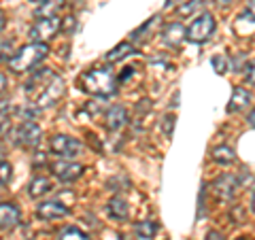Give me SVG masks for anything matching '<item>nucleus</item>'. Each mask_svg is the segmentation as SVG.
Here are the masks:
<instances>
[{
	"label": "nucleus",
	"instance_id": "obj_1",
	"mask_svg": "<svg viewBox=\"0 0 255 240\" xmlns=\"http://www.w3.org/2000/svg\"><path fill=\"white\" fill-rule=\"evenodd\" d=\"M81 87H83V92H87V94L105 98V96L115 94L117 79L109 68H92L81 77Z\"/></svg>",
	"mask_w": 255,
	"mask_h": 240
},
{
	"label": "nucleus",
	"instance_id": "obj_2",
	"mask_svg": "<svg viewBox=\"0 0 255 240\" xmlns=\"http://www.w3.org/2000/svg\"><path fill=\"white\" fill-rule=\"evenodd\" d=\"M49 47L47 43H30L26 47H21L17 53H13L9 58V68L13 73H28L30 68H34L38 62L47 58Z\"/></svg>",
	"mask_w": 255,
	"mask_h": 240
},
{
	"label": "nucleus",
	"instance_id": "obj_3",
	"mask_svg": "<svg viewBox=\"0 0 255 240\" xmlns=\"http://www.w3.org/2000/svg\"><path fill=\"white\" fill-rule=\"evenodd\" d=\"M217 30V21L211 13H202L189 23L187 28V41L191 43H206Z\"/></svg>",
	"mask_w": 255,
	"mask_h": 240
},
{
	"label": "nucleus",
	"instance_id": "obj_4",
	"mask_svg": "<svg viewBox=\"0 0 255 240\" xmlns=\"http://www.w3.org/2000/svg\"><path fill=\"white\" fill-rule=\"evenodd\" d=\"M62 30V19L55 15V17H45V19H38L34 26L30 28V38L34 43H47L58 34Z\"/></svg>",
	"mask_w": 255,
	"mask_h": 240
},
{
	"label": "nucleus",
	"instance_id": "obj_5",
	"mask_svg": "<svg viewBox=\"0 0 255 240\" xmlns=\"http://www.w3.org/2000/svg\"><path fill=\"white\" fill-rule=\"evenodd\" d=\"M41 127H38V123L34 121H21L19 127L15 130V142H17L19 147H26V149H32L36 147L38 142H41Z\"/></svg>",
	"mask_w": 255,
	"mask_h": 240
},
{
	"label": "nucleus",
	"instance_id": "obj_6",
	"mask_svg": "<svg viewBox=\"0 0 255 240\" xmlns=\"http://www.w3.org/2000/svg\"><path fill=\"white\" fill-rule=\"evenodd\" d=\"M51 151L60 157H75V155H79V151H81V142L73 138V136L58 134L51 138Z\"/></svg>",
	"mask_w": 255,
	"mask_h": 240
},
{
	"label": "nucleus",
	"instance_id": "obj_7",
	"mask_svg": "<svg viewBox=\"0 0 255 240\" xmlns=\"http://www.w3.org/2000/svg\"><path fill=\"white\" fill-rule=\"evenodd\" d=\"M53 77H55V75L51 73L49 68L36 70V73H34V75H32V77L28 79V83L23 85V92H26L28 96H36V98H38V96L43 94V90H45V87L51 83V79H53Z\"/></svg>",
	"mask_w": 255,
	"mask_h": 240
},
{
	"label": "nucleus",
	"instance_id": "obj_8",
	"mask_svg": "<svg viewBox=\"0 0 255 240\" xmlns=\"http://www.w3.org/2000/svg\"><path fill=\"white\" fill-rule=\"evenodd\" d=\"M62 94H64V81L60 77H53L51 79V83L45 87L43 90V94L38 96V107H51V105H55V102H58L60 98H62Z\"/></svg>",
	"mask_w": 255,
	"mask_h": 240
},
{
	"label": "nucleus",
	"instance_id": "obj_9",
	"mask_svg": "<svg viewBox=\"0 0 255 240\" xmlns=\"http://www.w3.org/2000/svg\"><path fill=\"white\" fill-rule=\"evenodd\" d=\"M36 215L45 221H53V219H62L68 215V206H64L62 202H55V200H49V202L38 204Z\"/></svg>",
	"mask_w": 255,
	"mask_h": 240
},
{
	"label": "nucleus",
	"instance_id": "obj_10",
	"mask_svg": "<svg viewBox=\"0 0 255 240\" xmlns=\"http://www.w3.org/2000/svg\"><path fill=\"white\" fill-rule=\"evenodd\" d=\"M51 170H53V174L60 181H75V179L81 177L83 166L81 164H75V162H55L51 166Z\"/></svg>",
	"mask_w": 255,
	"mask_h": 240
},
{
	"label": "nucleus",
	"instance_id": "obj_11",
	"mask_svg": "<svg viewBox=\"0 0 255 240\" xmlns=\"http://www.w3.org/2000/svg\"><path fill=\"white\" fill-rule=\"evenodd\" d=\"M183 38H187V30L179 21H172L162 30V41L168 47H179L183 43Z\"/></svg>",
	"mask_w": 255,
	"mask_h": 240
},
{
	"label": "nucleus",
	"instance_id": "obj_12",
	"mask_svg": "<svg viewBox=\"0 0 255 240\" xmlns=\"http://www.w3.org/2000/svg\"><path fill=\"white\" fill-rule=\"evenodd\" d=\"M215 191H217V196L221 200H232L236 189H238V181L232 177V174H221V177L215 181Z\"/></svg>",
	"mask_w": 255,
	"mask_h": 240
},
{
	"label": "nucleus",
	"instance_id": "obj_13",
	"mask_svg": "<svg viewBox=\"0 0 255 240\" xmlns=\"http://www.w3.org/2000/svg\"><path fill=\"white\" fill-rule=\"evenodd\" d=\"M19 223V209L11 202L0 204V230H13Z\"/></svg>",
	"mask_w": 255,
	"mask_h": 240
},
{
	"label": "nucleus",
	"instance_id": "obj_14",
	"mask_svg": "<svg viewBox=\"0 0 255 240\" xmlns=\"http://www.w3.org/2000/svg\"><path fill=\"white\" fill-rule=\"evenodd\" d=\"M126 123H128V111H126V107H122V105L111 107L109 113H107V127H109V130L117 132V130H122Z\"/></svg>",
	"mask_w": 255,
	"mask_h": 240
},
{
	"label": "nucleus",
	"instance_id": "obj_15",
	"mask_svg": "<svg viewBox=\"0 0 255 240\" xmlns=\"http://www.w3.org/2000/svg\"><path fill=\"white\" fill-rule=\"evenodd\" d=\"M251 105V94L245 90V87H234L232 92V98H230V105H228V113H238Z\"/></svg>",
	"mask_w": 255,
	"mask_h": 240
},
{
	"label": "nucleus",
	"instance_id": "obj_16",
	"mask_svg": "<svg viewBox=\"0 0 255 240\" xmlns=\"http://www.w3.org/2000/svg\"><path fill=\"white\" fill-rule=\"evenodd\" d=\"M107 211H109V215L113 219H128V215H130V209H128V202L124 198H111V202L107 204Z\"/></svg>",
	"mask_w": 255,
	"mask_h": 240
},
{
	"label": "nucleus",
	"instance_id": "obj_17",
	"mask_svg": "<svg viewBox=\"0 0 255 240\" xmlns=\"http://www.w3.org/2000/svg\"><path fill=\"white\" fill-rule=\"evenodd\" d=\"M130 53H134V47H132V43H128V41H124V43H119L115 49H111L107 55H105V60L107 62H119V60H124V58H128Z\"/></svg>",
	"mask_w": 255,
	"mask_h": 240
},
{
	"label": "nucleus",
	"instance_id": "obj_18",
	"mask_svg": "<svg viewBox=\"0 0 255 240\" xmlns=\"http://www.w3.org/2000/svg\"><path fill=\"white\" fill-rule=\"evenodd\" d=\"M211 155H213V162H217V164H232L234 159H236L234 149H232V147H228V145L215 147Z\"/></svg>",
	"mask_w": 255,
	"mask_h": 240
},
{
	"label": "nucleus",
	"instance_id": "obj_19",
	"mask_svg": "<svg viewBox=\"0 0 255 240\" xmlns=\"http://www.w3.org/2000/svg\"><path fill=\"white\" fill-rule=\"evenodd\" d=\"M28 191H30L32 198H41V196H45V194H49L51 191V181L45 179V177H36L34 181L30 183Z\"/></svg>",
	"mask_w": 255,
	"mask_h": 240
},
{
	"label": "nucleus",
	"instance_id": "obj_20",
	"mask_svg": "<svg viewBox=\"0 0 255 240\" xmlns=\"http://www.w3.org/2000/svg\"><path fill=\"white\" fill-rule=\"evenodd\" d=\"M64 6V0H47V4H43L41 9L36 11V15L41 17L43 15V19L45 17H55V11H60Z\"/></svg>",
	"mask_w": 255,
	"mask_h": 240
},
{
	"label": "nucleus",
	"instance_id": "obj_21",
	"mask_svg": "<svg viewBox=\"0 0 255 240\" xmlns=\"http://www.w3.org/2000/svg\"><path fill=\"white\" fill-rule=\"evenodd\" d=\"M155 223L153 221H140V223H136V236L140 238V240H151L155 236Z\"/></svg>",
	"mask_w": 255,
	"mask_h": 240
},
{
	"label": "nucleus",
	"instance_id": "obj_22",
	"mask_svg": "<svg viewBox=\"0 0 255 240\" xmlns=\"http://www.w3.org/2000/svg\"><path fill=\"white\" fill-rule=\"evenodd\" d=\"M60 240H90V238L77 228H64L60 234Z\"/></svg>",
	"mask_w": 255,
	"mask_h": 240
},
{
	"label": "nucleus",
	"instance_id": "obj_23",
	"mask_svg": "<svg viewBox=\"0 0 255 240\" xmlns=\"http://www.w3.org/2000/svg\"><path fill=\"white\" fill-rule=\"evenodd\" d=\"M200 6H202V0H189L187 4L179 6V11H177V13L181 15V17H189V15L194 13L196 9H200Z\"/></svg>",
	"mask_w": 255,
	"mask_h": 240
},
{
	"label": "nucleus",
	"instance_id": "obj_24",
	"mask_svg": "<svg viewBox=\"0 0 255 240\" xmlns=\"http://www.w3.org/2000/svg\"><path fill=\"white\" fill-rule=\"evenodd\" d=\"M11 174H13L11 164H9V162H2V159H0V187L6 185V183L11 181Z\"/></svg>",
	"mask_w": 255,
	"mask_h": 240
},
{
	"label": "nucleus",
	"instance_id": "obj_25",
	"mask_svg": "<svg viewBox=\"0 0 255 240\" xmlns=\"http://www.w3.org/2000/svg\"><path fill=\"white\" fill-rule=\"evenodd\" d=\"M226 64H228V60H226V55H215V58H213V66H215V70H217V73L219 75H223V73H226Z\"/></svg>",
	"mask_w": 255,
	"mask_h": 240
},
{
	"label": "nucleus",
	"instance_id": "obj_26",
	"mask_svg": "<svg viewBox=\"0 0 255 240\" xmlns=\"http://www.w3.org/2000/svg\"><path fill=\"white\" fill-rule=\"evenodd\" d=\"M245 77H247V83L255 87V60H251L245 66Z\"/></svg>",
	"mask_w": 255,
	"mask_h": 240
},
{
	"label": "nucleus",
	"instance_id": "obj_27",
	"mask_svg": "<svg viewBox=\"0 0 255 240\" xmlns=\"http://www.w3.org/2000/svg\"><path fill=\"white\" fill-rule=\"evenodd\" d=\"M243 17L245 19H249V21H255V0H249V4H247V9L243 13Z\"/></svg>",
	"mask_w": 255,
	"mask_h": 240
},
{
	"label": "nucleus",
	"instance_id": "obj_28",
	"mask_svg": "<svg viewBox=\"0 0 255 240\" xmlns=\"http://www.w3.org/2000/svg\"><path fill=\"white\" fill-rule=\"evenodd\" d=\"M11 47H13L11 41H0V60H2L6 53H11Z\"/></svg>",
	"mask_w": 255,
	"mask_h": 240
},
{
	"label": "nucleus",
	"instance_id": "obj_29",
	"mask_svg": "<svg viewBox=\"0 0 255 240\" xmlns=\"http://www.w3.org/2000/svg\"><path fill=\"white\" fill-rule=\"evenodd\" d=\"M172 127H174V115H166V119H164V132L172 134Z\"/></svg>",
	"mask_w": 255,
	"mask_h": 240
},
{
	"label": "nucleus",
	"instance_id": "obj_30",
	"mask_svg": "<svg viewBox=\"0 0 255 240\" xmlns=\"http://www.w3.org/2000/svg\"><path fill=\"white\" fill-rule=\"evenodd\" d=\"M130 77H132V68H124V75L117 79V83H124L126 79H130Z\"/></svg>",
	"mask_w": 255,
	"mask_h": 240
},
{
	"label": "nucleus",
	"instance_id": "obj_31",
	"mask_svg": "<svg viewBox=\"0 0 255 240\" xmlns=\"http://www.w3.org/2000/svg\"><path fill=\"white\" fill-rule=\"evenodd\" d=\"M102 240H126V238H124L122 234H115V232H111V234H107Z\"/></svg>",
	"mask_w": 255,
	"mask_h": 240
},
{
	"label": "nucleus",
	"instance_id": "obj_32",
	"mask_svg": "<svg viewBox=\"0 0 255 240\" xmlns=\"http://www.w3.org/2000/svg\"><path fill=\"white\" fill-rule=\"evenodd\" d=\"M206 240H223V236L219 234V232H209V236H206Z\"/></svg>",
	"mask_w": 255,
	"mask_h": 240
},
{
	"label": "nucleus",
	"instance_id": "obj_33",
	"mask_svg": "<svg viewBox=\"0 0 255 240\" xmlns=\"http://www.w3.org/2000/svg\"><path fill=\"white\" fill-rule=\"evenodd\" d=\"M247 121H249L253 127H255V109L251 111V113H249V117H247Z\"/></svg>",
	"mask_w": 255,
	"mask_h": 240
},
{
	"label": "nucleus",
	"instance_id": "obj_34",
	"mask_svg": "<svg viewBox=\"0 0 255 240\" xmlns=\"http://www.w3.org/2000/svg\"><path fill=\"white\" fill-rule=\"evenodd\" d=\"M4 23H6V19H4V13H2V11H0V30H2V28H4Z\"/></svg>",
	"mask_w": 255,
	"mask_h": 240
},
{
	"label": "nucleus",
	"instance_id": "obj_35",
	"mask_svg": "<svg viewBox=\"0 0 255 240\" xmlns=\"http://www.w3.org/2000/svg\"><path fill=\"white\" fill-rule=\"evenodd\" d=\"M4 83H6V79H4V75H0V92L4 90Z\"/></svg>",
	"mask_w": 255,
	"mask_h": 240
},
{
	"label": "nucleus",
	"instance_id": "obj_36",
	"mask_svg": "<svg viewBox=\"0 0 255 240\" xmlns=\"http://www.w3.org/2000/svg\"><path fill=\"white\" fill-rule=\"evenodd\" d=\"M251 211L255 213V189H253V198H251Z\"/></svg>",
	"mask_w": 255,
	"mask_h": 240
},
{
	"label": "nucleus",
	"instance_id": "obj_37",
	"mask_svg": "<svg viewBox=\"0 0 255 240\" xmlns=\"http://www.w3.org/2000/svg\"><path fill=\"white\" fill-rule=\"evenodd\" d=\"M4 132H6V123L0 121V134H4Z\"/></svg>",
	"mask_w": 255,
	"mask_h": 240
},
{
	"label": "nucleus",
	"instance_id": "obj_38",
	"mask_svg": "<svg viewBox=\"0 0 255 240\" xmlns=\"http://www.w3.org/2000/svg\"><path fill=\"white\" fill-rule=\"evenodd\" d=\"M172 4H177V0H166V6H172Z\"/></svg>",
	"mask_w": 255,
	"mask_h": 240
},
{
	"label": "nucleus",
	"instance_id": "obj_39",
	"mask_svg": "<svg viewBox=\"0 0 255 240\" xmlns=\"http://www.w3.org/2000/svg\"><path fill=\"white\" fill-rule=\"evenodd\" d=\"M219 2H221V4H228V0H219ZM230 2H232V0H230Z\"/></svg>",
	"mask_w": 255,
	"mask_h": 240
},
{
	"label": "nucleus",
	"instance_id": "obj_40",
	"mask_svg": "<svg viewBox=\"0 0 255 240\" xmlns=\"http://www.w3.org/2000/svg\"><path fill=\"white\" fill-rule=\"evenodd\" d=\"M30 2H45V0H30Z\"/></svg>",
	"mask_w": 255,
	"mask_h": 240
},
{
	"label": "nucleus",
	"instance_id": "obj_41",
	"mask_svg": "<svg viewBox=\"0 0 255 240\" xmlns=\"http://www.w3.org/2000/svg\"><path fill=\"white\" fill-rule=\"evenodd\" d=\"M236 240H249V238H236Z\"/></svg>",
	"mask_w": 255,
	"mask_h": 240
}]
</instances>
